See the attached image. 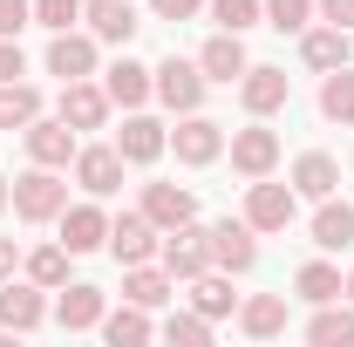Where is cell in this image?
<instances>
[{"instance_id":"cell-1","label":"cell","mask_w":354,"mask_h":347,"mask_svg":"<svg viewBox=\"0 0 354 347\" xmlns=\"http://www.w3.org/2000/svg\"><path fill=\"white\" fill-rule=\"evenodd\" d=\"M7 191H14V218H28V225H55V218L68 212V177H55L48 164L21 171Z\"/></svg>"},{"instance_id":"cell-2","label":"cell","mask_w":354,"mask_h":347,"mask_svg":"<svg viewBox=\"0 0 354 347\" xmlns=\"http://www.w3.org/2000/svg\"><path fill=\"white\" fill-rule=\"evenodd\" d=\"M293 218H300V191H293V184H272V177H252V184H245V225H252L259 238L286 232Z\"/></svg>"},{"instance_id":"cell-3","label":"cell","mask_w":354,"mask_h":347,"mask_svg":"<svg viewBox=\"0 0 354 347\" xmlns=\"http://www.w3.org/2000/svg\"><path fill=\"white\" fill-rule=\"evenodd\" d=\"M205 252H212L218 272H252L259 265V232L245 218H218V225H205Z\"/></svg>"},{"instance_id":"cell-4","label":"cell","mask_w":354,"mask_h":347,"mask_svg":"<svg viewBox=\"0 0 354 347\" xmlns=\"http://www.w3.org/2000/svg\"><path fill=\"white\" fill-rule=\"evenodd\" d=\"M150 88H157V102H164V109L191 116V109L205 102V68H198V62H184V55H164V62L150 68Z\"/></svg>"},{"instance_id":"cell-5","label":"cell","mask_w":354,"mask_h":347,"mask_svg":"<svg viewBox=\"0 0 354 347\" xmlns=\"http://www.w3.org/2000/svg\"><path fill=\"white\" fill-rule=\"evenodd\" d=\"M225 150H232V171L239 177H272V164H279V130H266V116H252L245 130L225 136Z\"/></svg>"},{"instance_id":"cell-6","label":"cell","mask_w":354,"mask_h":347,"mask_svg":"<svg viewBox=\"0 0 354 347\" xmlns=\"http://www.w3.org/2000/svg\"><path fill=\"white\" fill-rule=\"evenodd\" d=\"M171 150H177V164H191V171H205V164H218L225 157V123H212V116H177V130H171Z\"/></svg>"},{"instance_id":"cell-7","label":"cell","mask_w":354,"mask_h":347,"mask_svg":"<svg viewBox=\"0 0 354 347\" xmlns=\"http://www.w3.org/2000/svg\"><path fill=\"white\" fill-rule=\"evenodd\" d=\"M21 143H28V157H35V164L68 171V164H75V150H82V130H68L62 116H35V123L21 130Z\"/></svg>"},{"instance_id":"cell-8","label":"cell","mask_w":354,"mask_h":347,"mask_svg":"<svg viewBox=\"0 0 354 347\" xmlns=\"http://www.w3.org/2000/svg\"><path fill=\"white\" fill-rule=\"evenodd\" d=\"M157 265L171 272V279H198L205 265H212V252H205V225L191 218V225H177V232H164V245H157Z\"/></svg>"},{"instance_id":"cell-9","label":"cell","mask_w":354,"mask_h":347,"mask_svg":"<svg viewBox=\"0 0 354 347\" xmlns=\"http://www.w3.org/2000/svg\"><path fill=\"white\" fill-rule=\"evenodd\" d=\"M239 102H245L252 116H279V109L293 102V75H286V68H266V62H252V68L239 75Z\"/></svg>"},{"instance_id":"cell-10","label":"cell","mask_w":354,"mask_h":347,"mask_svg":"<svg viewBox=\"0 0 354 347\" xmlns=\"http://www.w3.org/2000/svg\"><path fill=\"white\" fill-rule=\"evenodd\" d=\"M109 109H116V102H109V88L82 75V82H62V109H55V116H62L68 130H102V123H109Z\"/></svg>"},{"instance_id":"cell-11","label":"cell","mask_w":354,"mask_h":347,"mask_svg":"<svg viewBox=\"0 0 354 347\" xmlns=\"http://www.w3.org/2000/svg\"><path fill=\"white\" fill-rule=\"evenodd\" d=\"M75 184H82L88 198L123 191V150H116V143H82V150H75Z\"/></svg>"},{"instance_id":"cell-12","label":"cell","mask_w":354,"mask_h":347,"mask_svg":"<svg viewBox=\"0 0 354 347\" xmlns=\"http://www.w3.org/2000/svg\"><path fill=\"white\" fill-rule=\"evenodd\" d=\"M157 225L143 212H123V218H109V252H116V265H150L157 259Z\"/></svg>"},{"instance_id":"cell-13","label":"cell","mask_w":354,"mask_h":347,"mask_svg":"<svg viewBox=\"0 0 354 347\" xmlns=\"http://www.w3.org/2000/svg\"><path fill=\"white\" fill-rule=\"evenodd\" d=\"M116 150H123V164H157V157L171 150V130H164L157 116L130 109V116H123V130H116Z\"/></svg>"},{"instance_id":"cell-14","label":"cell","mask_w":354,"mask_h":347,"mask_svg":"<svg viewBox=\"0 0 354 347\" xmlns=\"http://www.w3.org/2000/svg\"><path fill=\"white\" fill-rule=\"evenodd\" d=\"M102 313H109V300H102V286H88V279H68L62 300H55L62 334H88V327H102Z\"/></svg>"},{"instance_id":"cell-15","label":"cell","mask_w":354,"mask_h":347,"mask_svg":"<svg viewBox=\"0 0 354 347\" xmlns=\"http://www.w3.org/2000/svg\"><path fill=\"white\" fill-rule=\"evenodd\" d=\"M41 320H48V300H41L35 279H28V286H21V279H0V327H7V334H35Z\"/></svg>"},{"instance_id":"cell-16","label":"cell","mask_w":354,"mask_h":347,"mask_svg":"<svg viewBox=\"0 0 354 347\" xmlns=\"http://www.w3.org/2000/svg\"><path fill=\"white\" fill-rule=\"evenodd\" d=\"M48 75H62V82H82V75H95V35H88V28L55 35V41H48Z\"/></svg>"},{"instance_id":"cell-17","label":"cell","mask_w":354,"mask_h":347,"mask_svg":"<svg viewBox=\"0 0 354 347\" xmlns=\"http://www.w3.org/2000/svg\"><path fill=\"white\" fill-rule=\"evenodd\" d=\"M55 225H62V245H68L75 259L95 252V245H109V212H102V205H68Z\"/></svg>"},{"instance_id":"cell-18","label":"cell","mask_w":354,"mask_h":347,"mask_svg":"<svg viewBox=\"0 0 354 347\" xmlns=\"http://www.w3.org/2000/svg\"><path fill=\"white\" fill-rule=\"evenodd\" d=\"M143 218H150L157 232H177V225L198 218V198H191L184 184H143Z\"/></svg>"},{"instance_id":"cell-19","label":"cell","mask_w":354,"mask_h":347,"mask_svg":"<svg viewBox=\"0 0 354 347\" xmlns=\"http://www.w3.org/2000/svg\"><path fill=\"white\" fill-rule=\"evenodd\" d=\"M82 21H88V35H95V41H116V48H130V35L143 28L130 0H82Z\"/></svg>"},{"instance_id":"cell-20","label":"cell","mask_w":354,"mask_h":347,"mask_svg":"<svg viewBox=\"0 0 354 347\" xmlns=\"http://www.w3.org/2000/svg\"><path fill=\"white\" fill-rule=\"evenodd\" d=\"M198 68H205V82H239L252 62H245V35H212V41L198 48Z\"/></svg>"},{"instance_id":"cell-21","label":"cell","mask_w":354,"mask_h":347,"mask_svg":"<svg viewBox=\"0 0 354 347\" xmlns=\"http://www.w3.org/2000/svg\"><path fill=\"white\" fill-rule=\"evenodd\" d=\"M102 88H109V102H116V109H143V102L157 95V88H150V68H143V62H130V55L102 68Z\"/></svg>"},{"instance_id":"cell-22","label":"cell","mask_w":354,"mask_h":347,"mask_svg":"<svg viewBox=\"0 0 354 347\" xmlns=\"http://www.w3.org/2000/svg\"><path fill=\"white\" fill-rule=\"evenodd\" d=\"M286 184H293L300 198L320 205V198H334V191H341V164H334L327 150H307V157H293V177H286Z\"/></svg>"},{"instance_id":"cell-23","label":"cell","mask_w":354,"mask_h":347,"mask_svg":"<svg viewBox=\"0 0 354 347\" xmlns=\"http://www.w3.org/2000/svg\"><path fill=\"white\" fill-rule=\"evenodd\" d=\"M348 28H334V21H327V28H300V62H307L313 75H327V68H341V62H348Z\"/></svg>"},{"instance_id":"cell-24","label":"cell","mask_w":354,"mask_h":347,"mask_svg":"<svg viewBox=\"0 0 354 347\" xmlns=\"http://www.w3.org/2000/svg\"><path fill=\"white\" fill-rule=\"evenodd\" d=\"M191 306L205 313V320H239V293H232V272H218V265H205L198 279H191Z\"/></svg>"},{"instance_id":"cell-25","label":"cell","mask_w":354,"mask_h":347,"mask_svg":"<svg viewBox=\"0 0 354 347\" xmlns=\"http://www.w3.org/2000/svg\"><path fill=\"white\" fill-rule=\"evenodd\" d=\"M313 245H320V252H348L354 245V205L320 198V212H313Z\"/></svg>"},{"instance_id":"cell-26","label":"cell","mask_w":354,"mask_h":347,"mask_svg":"<svg viewBox=\"0 0 354 347\" xmlns=\"http://www.w3.org/2000/svg\"><path fill=\"white\" fill-rule=\"evenodd\" d=\"M157 334V320H150V306H136V300H123L116 313H102V341L109 347H143Z\"/></svg>"},{"instance_id":"cell-27","label":"cell","mask_w":354,"mask_h":347,"mask_svg":"<svg viewBox=\"0 0 354 347\" xmlns=\"http://www.w3.org/2000/svg\"><path fill=\"white\" fill-rule=\"evenodd\" d=\"M239 327H245L252 341L286 334V293H252V300H239Z\"/></svg>"},{"instance_id":"cell-28","label":"cell","mask_w":354,"mask_h":347,"mask_svg":"<svg viewBox=\"0 0 354 347\" xmlns=\"http://www.w3.org/2000/svg\"><path fill=\"white\" fill-rule=\"evenodd\" d=\"M320 116L341 123V130H354V62H341V68L320 75Z\"/></svg>"},{"instance_id":"cell-29","label":"cell","mask_w":354,"mask_h":347,"mask_svg":"<svg viewBox=\"0 0 354 347\" xmlns=\"http://www.w3.org/2000/svg\"><path fill=\"white\" fill-rule=\"evenodd\" d=\"M171 293H177V279L164 272V265H123V300H136V306H150V313H157Z\"/></svg>"},{"instance_id":"cell-30","label":"cell","mask_w":354,"mask_h":347,"mask_svg":"<svg viewBox=\"0 0 354 347\" xmlns=\"http://www.w3.org/2000/svg\"><path fill=\"white\" fill-rule=\"evenodd\" d=\"M307 341H313V347H354V306H341V300L313 306V320H307Z\"/></svg>"},{"instance_id":"cell-31","label":"cell","mask_w":354,"mask_h":347,"mask_svg":"<svg viewBox=\"0 0 354 347\" xmlns=\"http://www.w3.org/2000/svg\"><path fill=\"white\" fill-rule=\"evenodd\" d=\"M341 286H348V279H341V265H327V259H307L300 272H293V293H300L307 306H327V300H341Z\"/></svg>"},{"instance_id":"cell-32","label":"cell","mask_w":354,"mask_h":347,"mask_svg":"<svg viewBox=\"0 0 354 347\" xmlns=\"http://www.w3.org/2000/svg\"><path fill=\"white\" fill-rule=\"evenodd\" d=\"M41 116V88L35 82H0V130H28Z\"/></svg>"},{"instance_id":"cell-33","label":"cell","mask_w":354,"mask_h":347,"mask_svg":"<svg viewBox=\"0 0 354 347\" xmlns=\"http://www.w3.org/2000/svg\"><path fill=\"white\" fill-rule=\"evenodd\" d=\"M68 259H75L68 245H35V252H28V279H35L41 293H62V286H68Z\"/></svg>"},{"instance_id":"cell-34","label":"cell","mask_w":354,"mask_h":347,"mask_svg":"<svg viewBox=\"0 0 354 347\" xmlns=\"http://www.w3.org/2000/svg\"><path fill=\"white\" fill-rule=\"evenodd\" d=\"M212 21H218L225 35H245V28L266 21V7H259V0H212Z\"/></svg>"},{"instance_id":"cell-35","label":"cell","mask_w":354,"mask_h":347,"mask_svg":"<svg viewBox=\"0 0 354 347\" xmlns=\"http://www.w3.org/2000/svg\"><path fill=\"white\" fill-rule=\"evenodd\" d=\"M35 28H48V35L82 28V0H35Z\"/></svg>"},{"instance_id":"cell-36","label":"cell","mask_w":354,"mask_h":347,"mask_svg":"<svg viewBox=\"0 0 354 347\" xmlns=\"http://www.w3.org/2000/svg\"><path fill=\"white\" fill-rule=\"evenodd\" d=\"M266 28H279V35L313 28V0H266Z\"/></svg>"},{"instance_id":"cell-37","label":"cell","mask_w":354,"mask_h":347,"mask_svg":"<svg viewBox=\"0 0 354 347\" xmlns=\"http://www.w3.org/2000/svg\"><path fill=\"white\" fill-rule=\"evenodd\" d=\"M157 334H164V341H184V347H205V341H212V320H205V313L191 306V313H171V320H164Z\"/></svg>"},{"instance_id":"cell-38","label":"cell","mask_w":354,"mask_h":347,"mask_svg":"<svg viewBox=\"0 0 354 347\" xmlns=\"http://www.w3.org/2000/svg\"><path fill=\"white\" fill-rule=\"evenodd\" d=\"M35 28V0H0V35H21Z\"/></svg>"},{"instance_id":"cell-39","label":"cell","mask_w":354,"mask_h":347,"mask_svg":"<svg viewBox=\"0 0 354 347\" xmlns=\"http://www.w3.org/2000/svg\"><path fill=\"white\" fill-rule=\"evenodd\" d=\"M21 75H28V55L14 35H0V82H21Z\"/></svg>"},{"instance_id":"cell-40","label":"cell","mask_w":354,"mask_h":347,"mask_svg":"<svg viewBox=\"0 0 354 347\" xmlns=\"http://www.w3.org/2000/svg\"><path fill=\"white\" fill-rule=\"evenodd\" d=\"M313 14H320V21H334V28H348V35H354V0H313Z\"/></svg>"},{"instance_id":"cell-41","label":"cell","mask_w":354,"mask_h":347,"mask_svg":"<svg viewBox=\"0 0 354 347\" xmlns=\"http://www.w3.org/2000/svg\"><path fill=\"white\" fill-rule=\"evenodd\" d=\"M198 7H205V0H150V14H157V21H191Z\"/></svg>"},{"instance_id":"cell-42","label":"cell","mask_w":354,"mask_h":347,"mask_svg":"<svg viewBox=\"0 0 354 347\" xmlns=\"http://www.w3.org/2000/svg\"><path fill=\"white\" fill-rule=\"evenodd\" d=\"M14 265H21V245H14V238H0V279H14Z\"/></svg>"},{"instance_id":"cell-43","label":"cell","mask_w":354,"mask_h":347,"mask_svg":"<svg viewBox=\"0 0 354 347\" xmlns=\"http://www.w3.org/2000/svg\"><path fill=\"white\" fill-rule=\"evenodd\" d=\"M7 205H14V191H7V177H0V212H7Z\"/></svg>"},{"instance_id":"cell-44","label":"cell","mask_w":354,"mask_h":347,"mask_svg":"<svg viewBox=\"0 0 354 347\" xmlns=\"http://www.w3.org/2000/svg\"><path fill=\"white\" fill-rule=\"evenodd\" d=\"M341 293H348V300H354V272H348V286H341Z\"/></svg>"}]
</instances>
